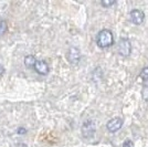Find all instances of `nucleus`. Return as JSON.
I'll return each instance as SVG.
<instances>
[{"label": "nucleus", "mask_w": 148, "mask_h": 147, "mask_svg": "<svg viewBox=\"0 0 148 147\" xmlns=\"http://www.w3.org/2000/svg\"><path fill=\"white\" fill-rule=\"evenodd\" d=\"M96 43L99 48H108L113 45L114 43V37H113V33L111 30L108 29H103L97 33V37H96Z\"/></svg>", "instance_id": "f257e3e1"}, {"label": "nucleus", "mask_w": 148, "mask_h": 147, "mask_svg": "<svg viewBox=\"0 0 148 147\" xmlns=\"http://www.w3.org/2000/svg\"><path fill=\"white\" fill-rule=\"evenodd\" d=\"M82 135L85 139H91L94 137L95 132H96V126H95V122L92 120H87L83 123L82 128H81Z\"/></svg>", "instance_id": "f03ea898"}, {"label": "nucleus", "mask_w": 148, "mask_h": 147, "mask_svg": "<svg viewBox=\"0 0 148 147\" xmlns=\"http://www.w3.org/2000/svg\"><path fill=\"white\" fill-rule=\"evenodd\" d=\"M132 51V44L127 38H122L118 43V53L123 56H128Z\"/></svg>", "instance_id": "7ed1b4c3"}, {"label": "nucleus", "mask_w": 148, "mask_h": 147, "mask_svg": "<svg viewBox=\"0 0 148 147\" xmlns=\"http://www.w3.org/2000/svg\"><path fill=\"white\" fill-rule=\"evenodd\" d=\"M66 58H68V61L71 64H74V65L79 64V62L81 61V58H82L80 49L76 48V47L70 48V50L68 51V54H66Z\"/></svg>", "instance_id": "20e7f679"}, {"label": "nucleus", "mask_w": 148, "mask_h": 147, "mask_svg": "<svg viewBox=\"0 0 148 147\" xmlns=\"http://www.w3.org/2000/svg\"><path fill=\"white\" fill-rule=\"evenodd\" d=\"M122 126H123V120L119 117H114L106 124V128L110 133H116L117 131L122 128Z\"/></svg>", "instance_id": "39448f33"}, {"label": "nucleus", "mask_w": 148, "mask_h": 147, "mask_svg": "<svg viewBox=\"0 0 148 147\" xmlns=\"http://www.w3.org/2000/svg\"><path fill=\"white\" fill-rule=\"evenodd\" d=\"M130 20L136 25H142L145 20V13L139 9H134L130 13Z\"/></svg>", "instance_id": "423d86ee"}, {"label": "nucleus", "mask_w": 148, "mask_h": 147, "mask_svg": "<svg viewBox=\"0 0 148 147\" xmlns=\"http://www.w3.org/2000/svg\"><path fill=\"white\" fill-rule=\"evenodd\" d=\"M34 70L37 73L41 74V75H47L49 73V65L44 61H37Z\"/></svg>", "instance_id": "0eeeda50"}, {"label": "nucleus", "mask_w": 148, "mask_h": 147, "mask_svg": "<svg viewBox=\"0 0 148 147\" xmlns=\"http://www.w3.org/2000/svg\"><path fill=\"white\" fill-rule=\"evenodd\" d=\"M36 63H37V60L34 55H27L25 58V64L28 69H34Z\"/></svg>", "instance_id": "6e6552de"}, {"label": "nucleus", "mask_w": 148, "mask_h": 147, "mask_svg": "<svg viewBox=\"0 0 148 147\" xmlns=\"http://www.w3.org/2000/svg\"><path fill=\"white\" fill-rule=\"evenodd\" d=\"M139 76H140L144 81H148V67H144V69H143V71L140 72Z\"/></svg>", "instance_id": "1a4fd4ad"}, {"label": "nucleus", "mask_w": 148, "mask_h": 147, "mask_svg": "<svg viewBox=\"0 0 148 147\" xmlns=\"http://www.w3.org/2000/svg\"><path fill=\"white\" fill-rule=\"evenodd\" d=\"M7 31V23L6 21H0V36H3Z\"/></svg>", "instance_id": "9d476101"}, {"label": "nucleus", "mask_w": 148, "mask_h": 147, "mask_svg": "<svg viewBox=\"0 0 148 147\" xmlns=\"http://www.w3.org/2000/svg\"><path fill=\"white\" fill-rule=\"evenodd\" d=\"M123 147H134V143L130 141V139H126L123 143Z\"/></svg>", "instance_id": "9b49d317"}, {"label": "nucleus", "mask_w": 148, "mask_h": 147, "mask_svg": "<svg viewBox=\"0 0 148 147\" xmlns=\"http://www.w3.org/2000/svg\"><path fill=\"white\" fill-rule=\"evenodd\" d=\"M101 3H102L103 7H110V6H112V5H114L115 1H102Z\"/></svg>", "instance_id": "f8f14e48"}, {"label": "nucleus", "mask_w": 148, "mask_h": 147, "mask_svg": "<svg viewBox=\"0 0 148 147\" xmlns=\"http://www.w3.org/2000/svg\"><path fill=\"white\" fill-rule=\"evenodd\" d=\"M25 132H27V131H25L23 127H20V128H18V133H19V134H25Z\"/></svg>", "instance_id": "ddd939ff"}, {"label": "nucleus", "mask_w": 148, "mask_h": 147, "mask_svg": "<svg viewBox=\"0 0 148 147\" xmlns=\"http://www.w3.org/2000/svg\"><path fill=\"white\" fill-rule=\"evenodd\" d=\"M3 72H5V69H3V67H2L1 64H0V75L3 73Z\"/></svg>", "instance_id": "4468645a"}]
</instances>
